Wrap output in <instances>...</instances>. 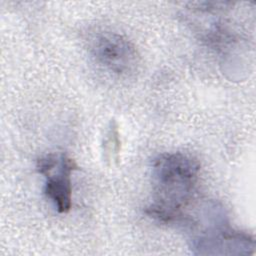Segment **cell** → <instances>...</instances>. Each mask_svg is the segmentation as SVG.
Returning a JSON list of instances; mask_svg holds the SVG:
<instances>
[{"instance_id":"1","label":"cell","mask_w":256,"mask_h":256,"mask_svg":"<svg viewBox=\"0 0 256 256\" xmlns=\"http://www.w3.org/2000/svg\"><path fill=\"white\" fill-rule=\"evenodd\" d=\"M200 172L199 162L180 152L157 156L151 167L152 203L146 213L162 223L180 221L193 199Z\"/></svg>"},{"instance_id":"2","label":"cell","mask_w":256,"mask_h":256,"mask_svg":"<svg viewBox=\"0 0 256 256\" xmlns=\"http://www.w3.org/2000/svg\"><path fill=\"white\" fill-rule=\"evenodd\" d=\"M199 218L188 222L196 234L190 240L195 255H250L254 253V238L245 232L229 227L217 205L206 207Z\"/></svg>"},{"instance_id":"3","label":"cell","mask_w":256,"mask_h":256,"mask_svg":"<svg viewBox=\"0 0 256 256\" xmlns=\"http://www.w3.org/2000/svg\"><path fill=\"white\" fill-rule=\"evenodd\" d=\"M89 50L101 66L119 76L133 75L140 64L133 43L116 32L96 33L89 42Z\"/></svg>"},{"instance_id":"4","label":"cell","mask_w":256,"mask_h":256,"mask_svg":"<svg viewBox=\"0 0 256 256\" xmlns=\"http://www.w3.org/2000/svg\"><path fill=\"white\" fill-rule=\"evenodd\" d=\"M36 168L45 179L44 193L59 213H67L72 206L71 174L78 168L65 154H47L37 160Z\"/></svg>"}]
</instances>
